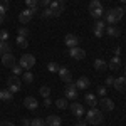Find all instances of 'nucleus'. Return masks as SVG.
I'll return each instance as SVG.
<instances>
[{"label":"nucleus","mask_w":126,"mask_h":126,"mask_svg":"<svg viewBox=\"0 0 126 126\" xmlns=\"http://www.w3.org/2000/svg\"><path fill=\"white\" fill-rule=\"evenodd\" d=\"M108 67L113 69V71H118V69L121 67V59L118 57V56L111 57V59H109V62H108Z\"/></svg>","instance_id":"20"},{"label":"nucleus","mask_w":126,"mask_h":126,"mask_svg":"<svg viewBox=\"0 0 126 126\" xmlns=\"http://www.w3.org/2000/svg\"><path fill=\"white\" fill-rule=\"evenodd\" d=\"M94 27H99V29H106V22H104V20H96Z\"/></svg>","instance_id":"39"},{"label":"nucleus","mask_w":126,"mask_h":126,"mask_svg":"<svg viewBox=\"0 0 126 126\" xmlns=\"http://www.w3.org/2000/svg\"><path fill=\"white\" fill-rule=\"evenodd\" d=\"M49 9L52 10V14H54V17H59L61 14H62V10H64V7L59 3L57 0H52L50 2V5H49Z\"/></svg>","instance_id":"14"},{"label":"nucleus","mask_w":126,"mask_h":126,"mask_svg":"<svg viewBox=\"0 0 126 126\" xmlns=\"http://www.w3.org/2000/svg\"><path fill=\"white\" fill-rule=\"evenodd\" d=\"M2 64H3L5 67H12V66L15 64V57H14V54H12V52L3 54V56H2Z\"/></svg>","instance_id":"15"},{"label":"nucleus","mask_w":126,"mask_h":126,"mask_svg":"<svg viewBox=\"0 0 126 126\" xmlns=\"http://www.w3.org/2000/svg\"><path fill=\"white\" fill-rule=\"evenodd\" d=\"M89 14H91V17H94V19H99V17L104 14L103 3H101L99 0H91V3H89Z\"/></svg>","instance_id":"3"},{"label":"nucleus","mask_w":126,"mask_h":126,"mask_svg":"<svg viewBox=\"0 0 126 126\" xmlns=\"http://www.w3.org/2000/svg\"><path fill=\"white\" fill-rule=\"evenodd\" d=\"M59 67H61V66H59L57 62H49V66H47V69L50 71V72H57Z\"/></svg>","instance_id":"32"},{"label":"nucleus","mask_w":126,"mask_h":126,"mask_svg":"<svg viewBox=\"0 0 126 126\" xmlns=\"http://www.w3.org/2000/svg\"><path fill=\"white\" fill-rule=\"evenodd\" d=\"M37 10H39V7H34V9H27L24 10V12H20L19 15V22L20 24H29L30 20H32V17L37 14Z\"/></svg>","instance_id":"5"},{"label":"nucleus","mask_w":126,"mask_h":126,"mask_svg":"<svg viewBox=\"0 0 126 126\" xmlns=\"http://www.w3.org/2000/svg\"><path fill=\"white\" fill-rule=\"evenodd\" d=\"M113 82H114V78H106V81H104V86H113Z\"/></svg>","instance_id":"41"},{"label":"nucleus","mask_w":126,"mask_h":126,"mask_svg":"<svg viewBox=\"0 0 126 126\" xmlns=\"http://www.w3.org/2000/svg\"><path fill=\"white\" fill-rule=\"evenodd\" d=\"M78 97V87L74 82H69L66 86V99H71V101H76Z\"/></svg>","instance_id":"8"},{"label":"nucleus","mask_w":126,"mask_h":126,"mask_svg":"<svg viewBox=\"0 0 126 126\" xmlns=\"http://www.w3.org/2000/svg\"><path fill=\"white\" fill-rule=\"evenodd\" d=\"M19 35H22V37H29V29L25 27V25H22L19 29Z\"/></svg>","instance_id":"35"},{"label":"nucleus","mask_w":126,"mask_h":126,"mask_svg":"<svg viewBox=\"0 0 126 126\" xmlns=\"http://www.w3.org/2000/svg\"><path fill=\"white\" fill-rule=\"evenodd\" d=\"M12 99H14V93H10L9 89H2V91H0V101L10 103Z\"/></svg>","instance_id":"23"},{"label":"nucleus","mask_w":126,"mask_h":126,"mask_svg":"<svg viewBox=\"0 0 126 126\" xmlns=\"http://www.w3.org/2000/svg\"><path fill=\"white\" fill-rule=\"evenodd\" d=\"M64 42H66V46H67L69 49L76 47V46H79V37L76 35V34H67L66 39H64Z\"/></svg>","instance_id":"13"},{"label":"nucleus","mask_w":126,"mask_h":126,"mask_svg":"<svg viewBox=\"0 0 126 126\" xmlns=\"http://www.w3.org/2000/svg\"><path fill=\"white\" fill-rule=\"evenodd\" d=\"M86 125H87L86 121H78V123H76L74 126H86Z\"/></svg>","instance_id":"46"},{"label":"nucleus","mask_w":126,"mask_h":126,"mask_svg":"<svg viewBox=\"0 0 126 126\" xmlns=\"http://www.w3.org/2000/svg\"><path fill=\"white\" fill-rule=\"evenodd\" d=\"M99 104L103 106L104 111H113V109H114V103H113V99H109V97H106V96L99 101Z\"/></svg>","instance_id":"17"},{"label":"nucleus","mask_w":126,"mask_h":126,"mask_svg":"<svg viewBox=\"0 0 126 126\" xmlns=\"http://www.w3.org/2000/svg\"><path fill=\"white\" fill-rule=\"evenodd\" d=\"M10 69H12V74H14V76H17V78H19V76H22V72H24V69L20 67L19 64H14Z\"/></svg>","instance_id":"28"},{"label":"nucleus","mask_w":126,"mask_h":126,"mask_svg":"<svg viewBox=\"0 0 126 126\" xmlns=\"http://www.w3.org/2000/svg\"><path fill=\"white\" fill-rule=\"evenodd\" d=\"M0 126H15V125H14V123H10V121H2Z\"/></svg>","instance_id":"43"},{"label":"nucleus","mask_w":126,"mask_h":126,"mask_svg":"<svg viewBox=\"0 0 126 126\" xmlns=\"http://www.w3.org/2000/svg\"><path fill=\"white\" fill-rule=\"evenodd\" d=\"M57 2L62 5V7H66V2H67V0H57Z\"/></svg>","instance_id":"47"},{"label":"nucleus","mask_w":126,"mask_h":126,"mask_svg":"<svg viewBox=\"0 0 126 126\" xmlns=\"http://www.w3.org/2000/svg\"><path fill=\"white\" fill-rule=\"evenodd\" d=\"M59 78L62 79L66 84H69V82H72V76H71V71H69L67 67H59Z\"/></svg>","instance_id":"11"},{"label":"nucleus","mask_w":126,"mask_h":126,"mask_svg":"<svg viewBox=\"0 0 126 126\" xmlns=\"http://www.w3.org/2000/svg\"><path fill=\"white\" fill-rule=\"evenodd\" d=\"M50 2H52V0H39V3L42 5V7H49V5H50Z\"/></svg>","instance_id":"42"},{"label":"nucleus","mask_w":126,"mask_h":126,"mask_svg":"<svg viewBox=\"0 0 126 126\" xmlns=\"http://www.w3.org/2000/svg\"><path fill=\"white\" fill-rule=\"evenodd\" d=\"M71 113L74 114V116H78V118H81V116H84L86 114V109H84V106L81 104V103H72L71 104Z\"/></svg>","instance_id":"9"},{"label":"nucleus","mask_w":126,"mask_h":126,"mask_svg":"<svg viewBox=\"0 0 126 126\" xmlns=\"http://www.w3.org/2000/svg\"><path fill=\"white\" fill-rule=\"evenodd\" d=\"M123 15H125V9H121V7H114V9L108 10V12H106V24L114 25L116 22L121 20Z\"/></svg>","instance_id":"1"},{"label":"nucleus","mask_w":126,"mask_h":126,"mask_svg":"<svg viewBox=\"0 0 126 126\" xmlns=\"http://www.w3.org/2000/svg\"><path fill=\"white\" fill-rule=\"evenodd\" d=\"M125 76H126V64H125Z\"/></svg>","instance_id":"49"},{"label":"nucleus","mask_w":126,"mask_h":126,"mask_svg":"<svg viewBox=\"0 0 126 126\" xmlns=\"http://www.w3.org/2000/svg\"><path fill=\"white\" fill-rule=\"evenodd\" d=\"M39 93H40V96H42V97H49V96H50V87L42 86V87L39 89Z\"/></svg>","instance_id":"31"},{"label":"nucleus","mask_w":126,"mask_h":126,"mask_svg":"<svg viewBox=\"0 0 126 126\" xmlns=\"http://www.w3.org/2000/svg\"><path fill=\"white\" fill-rule=\"evenodd\" d=\"M20 86H22V82H20V79L17 78V76H12V78L7 79V89H9L10 93L20 91Z\"/></svg>","instance_id":"6"},{"label":"nucleus","mask_w":126,"mask_h":126,"mask_svg":"<svg viewBox=\"0 0 126 126\" xmlns=\"http://www.w3.org/2000/svg\"><path fill=\"white\" fill-rule=\"evenodd\" d=\"M30 126H47V125H46V119H42V118H34V119L30 121Z\"/></svg>","instance_id":"29"},{"label":"nucleus","mask_w":126,"mask_h":126,"mask_svg":"<svg viewBox=\"0 0 126 126\" xmlns=\"http://www.w3.org/2000/svg\"><path fill=\"white\" fill-rule=\"evenodd\" d=\"M119 2H123V3H126V0H119Z\"/></svg>","instance_id":"50"},{"label":"nucleus","mask_w":126,"mask_h":126,"mask_svg":"<svg viewBox=\"0 0 126 126\" xmlns=\"http://www.w3.org/2000/svg\"><path fill=\"white\" fill-rule=\"evenodd\" d=\"M104 34H108L109 37H119L121 35V30L118 29L116 25H108L106 29H104Z\"/></svg>","instance_id":"18"},{"label":"nucleus","mask_w":126,"mask_h":126,"mask_svg":"<svg viewBox=\"0 0 126 126\" xmlns=\"http://www.w3.org/2000/svg\"><path fill=\"white\" fill-rule=\"evenodd\" d=\"M96 93H97L101 97H104V96H106V86H99V87L96 89Z\"/></svg>","instance_id":"37"},{"label":"nucleus","mask_w":126,"mask_h":126,"mask_svg":"<svg viewBox=\"0 0 126 126\" xmlns=\"http://www.w3.org/2000/svg\"><path fill=\"white\" fill-rule=\"evenodd\" d=\"M93 32H94V35H96V37H103V35H104V29H99V27H94Z\"/></svg>","instance_id":"36"},{"label":"nucleus","mask_w":126,"mask_h":126,"mask_svg":"<svg viewBox=\"0 0 126 126\" xmlns=\"http://www.w3.org/2000/svg\"><path fill=\"white\" fill-rule=\"evenodd\" d=\"M22 125L24 126H30V119H22Z\"/></svg>","instance_id":"45"},{"label":"nucleus","mask_w":126,"mask_h":126,"mask_svg":"<svg viewBox=\"0 0 126 126\" xmlns=\"http://www.w3.org/2000/svg\"><path fill=\"white\" fill-rule=\"evenodd\" d=\"M94 69H96V71H106L108 69V62L104 61V59H101V57L94 59Z\"/></svg>","instance_id":"22"},{"label":"nucleus","mask_w":126,"mask_h":126,"mask_svg":"<svg viewBox=\"0 0 126 126\" xmlns=\"http://www.w3.org/2000/svg\"><path fill=\"white\" fill-rule=\"evenodd\" d=\"M19 66L24 69V71H30V69L35 66V57H34L32 54H24V56L19 59Z\"/></svg>","instance_id":"4"},{"label":"nucleus","mask_w":126,"mask_h":126,"mask_svg":"<svg viewBox=\"0 0 126 126\" xmlns=\"http://www.w3.org/2000/svg\"><path fill=\"white\" fill-rule=\"evenodd\" d=\"M125 14H126V9H125Z\"/></svg>","instance_id":"51"},{"label":"nucleus","mask_w":126,"mask_h":126,"mask_svg":"<svg viewBox=\"0 0 126 126\" xmlns=\"http://www.w3.org/2000/svg\"><path fill=\"white\" fill-rule=\"evenodd\" d=\"M44 106H46V108L52 106V99H50V97H44Z\"/></svg>","instance_id":"40"},{"label":"nucleus","mask_w":126,"mask_h":126,"mask_svg":"<svg viewBox=\"0 0 126 126\" xmlns=\"http://www.w3.org/2000/svg\"><path fill=\"white\" fill-rule=\"evenodd\" d=\"M10 44L7 42V40H0V54L3 56V54H7V52H10Z\"/></svg>","instance_id":"26"},{"label":"nucleus","mask_w":126,"mask_h":126,"mask_svg":"<svg viewBox=\"0 0 126 126\" xmlns=\"http://www.w3.org/2000/svg\"><path fill=\"white\" fill-rule=\"evenodd\" d=\"M25 5L29 9H34V7H39V0H25Z\"/></svg>","instance_id":"34"},{"label":"nucleus","mask_w":126,"mask_h":126,"mask_svg":"<svg viewBox=\"0 0 126 126\" xmlns=\"http://www.w3.org/2000/svg\"><path fill=\"white\" fill-rule=\"evenodd\" d=\"M3 24V15H0V25Z\"/></svg>","instance_id":"48"},{"label":"nucleus","mask_w":126,"mask_h":126,"mask_svg":"<svg viewBox=\"0 0 126 126\" xmlns=\"http://www.w3.org/2000/svg\"><path fill=\"white\" fill-rule=\"evenodd\" d=\"M15 42H17V46H19L20 49H27V47H29V39H27V37H22V35H17V39H15Z\"/></svg>","instance_id":"24"},{"label":"nucleus","mask_w":126,"mask_h":126,"mask_svg":"<svg viewBox=\"0 0 126 126\" xmlns=\"http://www.w3.org/2000/svg\"><path fill=\"white\" fill-rule=\"evenodd\" d=\"M46 125H47V126H61V125H62V119H61V116L50 114V116L46 118Z\"/></svg>","instance_id":"16"},{"label":"nucleus","mask_w":126,"mask_h":126,"mask_svg":"<svg viewBox=\"0 0 126 126\" xmlns=\"http://www.w3.org/2000/svg\"><path fill=\"white\" fill-rule=\"evenodd\" d=\"M84 101H86V104H89L91 108H96L99 104V101H97L96 94H93V93H87L86 97H84Z\"/></svg>","instance_id":"19"},{"label":"nucleus","mask_w":126,"mask_h":126,"mask_svg":"<svg viewBox=\"0 0 126 126\" xmlns=\"http://www.w3.org/2000/svg\"><path fill=\"white\" fill-rule=\"evenodd\" d=\"M42 17H44V19H50V17H54V14H52V10H50V9L46 7V9L42 10Z\"/></svg>","instance_id":"33"},{"label":"nucleus","mask_w":126,"mask_h":126,"mask_svg":"<svg viewBox=\"0 0 126 126\" xmlns=\"http://www.w3.org/2000/svg\"><path fill=\"white\" fill-rule=\"evenodd\" d=\"M119 54H121V47H116V49H114V56L119 57Z\"/></svg>","instance_id":"44"},{"label":"nucleus","mask_w":126,"mask_h":126,"mask_svg":"<svg viewBox=\"0 0 126 126\" xmlns=\"http://www.w3.org/2000/svg\"><path fill=\"white\" fill-rule=\"evenodd\" d=\"M86 123L89 125H101L103 123V111H99L97 108H91L86 113Z\"/></svg>","instance_id":"2"},{"label":"nucleus","mask_w":126,"mask_h":126,"mask_svg":"<svg viewBox=\"0 0 126 126\" xmlns=\"http://www.w3.org/2000/svg\"><path fill=\"white\" fill-rule=\"evenodd\" d=\"M22 81H24L25 84H30V82L34 81V74H32L30 71H24V72H22Z\"/></svg>","instance_id":"25"},{"label":"nucleus","mask_w":126,"mask_h":126,"mask_svg":"<svg viewBox=\"0 0 126 126\" xmlns=\"http://www.w3.org/2000/svg\"><path fill=\"white\" fill-rule=\"evenodd\" d=\"M24 106L27 108V109H30V111H35V109L39 108V101L34 96H27L24 99Z\"/></svg>","instance_id":"10"},{"label":"nucleus","mask_w":126,"mask_h":126,"mask_svg":"<svg viewBox=\"0 0 126 126\" xmlns=\"http://www.w3.org/2000/svg\"><path fill=\"white\" fill-rule=\"evenodd\" d=\"M9 10V0H0V15H5Z\"/></svg>","instance_id":"27"},{"label":"nucleus","mask_w":126,"mask_h":126,"mask_svg":"<svg viewBox=\"0 0 126 126\" xmlns=\"http://www.w3.org/2000/svg\"><path fill=\"white\" fill-rule=\"evenodd\" d=\"M69 56L72 59H76V61H81V59L86 57V50L84 49H81L79 46H76V47H71L69 49Z\"/></svg>","instance_id":"7"},{"label":"nucleus","mask_w":126,"mask_h":126,"mask_svg":"<svg viewBox=\"0 0 126 126\" xmlns=\"http://www.w3.org/2000/svg\"><path fill=\"white\" fill-rule=\"evenodd\" d=\"M7 39H9V30L2 29L0 30V40H7Z\"/></svg>","instance_id":"38"},{"label":"nucleus","mask_w":126,"mask_h":126,"mask_svg":"<svg viewBox=\"0 0 126 126\" xmlns=\"http://www.w3.org/2000/svg\"><path fill=\"white\" fill-rule=\"evenodd\" d=\"M113 86H114V89H116V91L125 93V91H126V76H123V78H114Z\"/></svg>","instance_id":"12"},{"label":"nucleus","mask_w":126,"mask_h":126,"mask_svg":"<svg viewBox=\"0 0 126 126\" xmlns=\"http://www.w3.org/2000/svg\"><path fill=\"white\" fill-rule=\"evenodd\" d=\"M56 106H57L59 109H66V108H67V99H66V97L57 99V101H56Z\"/></svg>","instance_id":"30"},{"label":"nucleus","mask_w":126,"mask_h":126,"mask_svg":"<svg viewBox=\"0 0 126 126\" xmlns=\"http://www.w3.org/2000/svg\"><path fill=\"white\" fill-rule=\"evenodd\" d=\"M74 84H76V87H78V89H87L91 82H89V79H87L86 76H82V78H79Z\"/></svg>","instance_id":"21"}]
</instances>
